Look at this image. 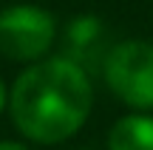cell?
I'll return each instance as SVG.
<instances>
[{
	"instance_id": "1",
	"label": "cell",
	"mask_w": 153,
	"mask_h": 150,
	"mask_svg": "<svg viewBox=\"0 0 153 150\" xmlns=\"http://www.w3.org/2000/svg\"><path fill=\"white\" fill-rule=\"evenodd\" d=\"M94 108L91 77L65 57L31 62L9 91L14 128L37 145H60L82 130Z\"/></svg>"
},
{
	"instance_id": "2",
	"label": "cell",
	"mask_w": 153,
	"mask_h": 150,
	"mask_svg": "<svg viewBox=\"0 0 153 150\" xmlns=\"http://www.w3.org/2000/svg\"><path fill=\"white\" fill-rule=\"evenodd\" d=\"M102 79L133 113H153V43H116L102 65Z\"/></svg>"
},
{
	"instance_id": "3",
	"label": "cell",
	"mask_w": 153,
	"mask_h": 150,
	"mask_svg": "<svg viewBox=\"0 0 153 150\" xmlns=\"http://www.w3.org/2000/svg\"><path fill=\"white\" fill-rule=\"evenodd\" d=\"M57 40V20L40 6H9L0 11V54L14 62H40Z\"/></svg>"
},
{
	"instance_id": "4",
	"label": "cell",
	"mask_w": 153,
	"mask_h": 150,
	"mask_svg": "<svg viewBox=\"0 0 153 150\" xmlns=\"http://www.w3.org/2000/svg\"><path fill=\"white\" fill-rule=\"evenodd\" d=\"M65 51L62 57L71 60L74 65H79L82 71L91 74H102V65L108 60L111 48L116 43H111V34L105 28V23L97 14H76L68 20L65 26Z\"/></svg>"
},
{
	"instance_id": "5",
	"label": "cell",
	"mask_w": 153,
	"mask_h": 150,
	"mask_svg": "<svg viewBox=\"0 0 153 150\" xmlns=\"http://www.w3.org/2000/svg\"><path fill=\"white\" fill-rule=\"evenodd\" d=\"M108 150H153V113H128L108 133Z\"/></svg>"
},
{
	"instance_id": "6",
	"label": "cell",
	"mask_w": 153,
	"mask_h": 150,
	"mask_svg": "<svg viewBox=\"0 0 153 150\" xmlns=\"http://www.w3.org/2000/svg\"><path fill=\"white\" fill-rule=\"evenodd\" d=\"M0 150H31V147L20 145V142H0Z\"/></svg>"
},
{
	"instance_id": "7",
	"label": "cell",
	"mask_w": 153,
	"mask_h": 150,
	"mask_svg": "<svg viewBox=\"0 0 153 150\" xmlns=\"http://www.w3.org/2000/svg\"><path fill=\"white\" fill-rule=\"evenodd\" d=\"M9 105V91H6V85H3V79H0V113H3V108Z\"/></svg>"
}]
</instances>
